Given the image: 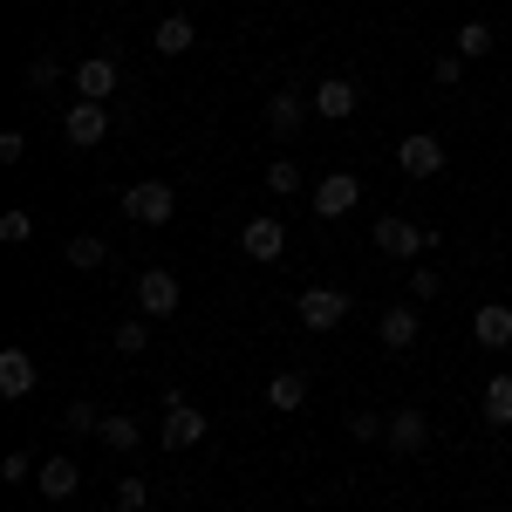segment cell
Here are the masks:
<instances>
[{
  "instance_id": "obj_34",
  "label": "cell",
  "mask_w": 512,
  "mask_h": 512,
  "mask_svg": "<svg viewBox=\"0 0 512 512\" xmlns=\"http://www.w3.org/2000/svg\"><path fill=\"white\" fill-rule=\"evenodd\" d=\"M28 158V137L21 130H0V164H21Z\"/></svg>"
},
{
  "instance_id": "obj_15",
  "label": "cell",
  "mask_w": 512,
  "mask_h": 512,
  "mask_svg": "<svg viewBox=\"0 0 512 512\" xmlns=\"http://www.w3.org/2000/svg\"><path fill=\"white\" fill-rule=\"evenodd\" d=\"M158 437L171 444V451H192L198 437H205V410H198V403H178V410H164Z\"/></svg>"
},
{
  "instance_id": "obj_20",
  "label": "cell",
  "mask_w": 512,
  "mask_h": 512,
  "mask_svg": "<svg viewBox=\"0 0 512 512\" xmlns=\"http://www.w3.org/2000/svg\"><path fill=\"white\" fill-rule=\"evenodd\" d=\"M267 403H274L280 417H294V410L308 403V376H301V369H280L274 383H267Z\"/></svg>"
},
{
  "instance_id": "obj_24",
  "label": "cell",
  "mask_w": 512,
  "mask_h": 512,
  "mask_svg": "<svg viewBox=\"0 0 512 512\" xmlns=\"http://www.w3.org/2000/svg\"><path fill=\"white\" fill-rule=\"evenodd\" d=\"M267 192H274V198H294V192H301V164H294V158H274V164H267Z\"/></svg>"
},
{
  "instance_id": "obj_21",
  "label": "cell",
  "mask_w": 512,
  "mask_h": 512,
  "mask_svg": "<svg viewBox=\"0 0 512 512\" xmlns=\"http://www.w3.org/2000/svg\"><path fill=\"white\" fill-rule=\"evenodd\" d=\"M96 437H103V444H110L117 458H130V451L144 444V424H137V417H123V410H117V417H103V431H96Z\"/></svg>"
},
{
  "instance_id": "obj_9",
  "label": "cell",
  "mask_w": 512,
  "mask_h": 512,
  "mask_svg": "<svg viewBox=\"0 0 512 512\" xmlns=\"http://www.w3.org/2000/svg\"><path fill=\"white\" fill-rule=\"evenodd\" d=\"M396 171H403V178H437V171H444V144H437L431 130L403 137V144H396Z\"/></svg>"
},
{
  "instance_id": "obj_4",
  "label": "cell",
  "mask_w": 512,
  "mask_h": 512,
  "mask_svg": "<svg viewBox=\"0 0 512 512\" xmlns=\"http://www.w3.org/2000/svg\"><path fill=\"white\" fill-rule=\"evenodd\" d=\"M62 137H69L76 151H96V144L110 137V110H103V103H89V96H76V103H69V117H62Z\"/></svg>"
},
{
  "instance_id": "obj_27",
  "label": "cell",
  "mask_w": 512,
  "mask_h": 512,
  "mask_svg": "<svg viewBox=\"0 0 512 512\" xmlns=\"http://www.w3.org/2000/svg\"><path fill=\"white\" fill-rule=\"evenodd\" d=\"M21 82H28V89H55V82H62V62H55V55H35V62H28V69H21Z\"/></svg>"
},
{
  "instance_id": "obj_3",
  "label": "cell",
  "mask_w": 512,
  "mask_h": 512,
  "mask_svg": "<svg viewBox=\"0 0 512 512\" xmlns=\"http://www.w3.org/2000/svg\"><path fill=\"white\" fill-rule=\"evenodd\" d=\"M239 253H246V260H260V267H274L280 253H287V226H280L274 212L246 219V226H239Z\"/></svg>"
},
{
  "instance_id": "obj_19",
  "label": "cell",
  "mask_w": 512,
  "mask_h": 512,
  "mask_svg": "<svg viewBox=\"0 0 512 512\" xmlns=\"http://www.w3.org/2000/svg\"><path fill=\"white\" fill-rule=\"evenodd\" d=\"M76 485H82L76 458H41V499H76Z\"/></svg>"
},
{
  "instance_id": "obj_23",
  "label": "cell",
  "mask_w": 512,
  "mask_h": 512,
  "mask_svg": "<svg viewBox=\"0 0 512 512\" xmlns=\"http://www.w3.org/2000/svg\"><path fill=\"white\" fill-rule=\"evenodd\" d=\"M28 239H35V212L7 205V212H0V246H28Z\"/></svg>"
},
{
  "instance_id": "obj_14",
  "label": "cell",
  "mask_w": 512,
  "mask_h": 512,
  "mask_svg": "<svg viewBox=\"0 0 512 512\" xmlns=\"http://www.w3.org/2000/svg\"><path fill=\"white\" fill-rule=\"evenodd\" d=\"M117 82H123L117 55H89V62L76 69V96H89V103H103V96H117Z\"/></svg>"
},
{
  "instance_id": "obj_18",
  "label": "cell",
  "mask_w": 512,
  "mask_h": 512,
  "mask_svg": "<svg viewBox=\"0 0 512 512\" xmlns=\"http://www.w3.org/2000/svg\"><path fill=\"white\" fill-rule=\"evenodd\" d=\"M192 41H198L192 14H164L158 28H151V48H158V55H185V48H192Z\"/></svg>"
},
{
  "instance_id": "obj_30",
  "label": "cell",
  "mask_w": 512,
  "mask_h": 512,
  "mask_svg": "<svg viewBox=\"0 0 512 512\" xmlns=\"http://www.w3.org/2000/svg\"><path fill=\"white\" fill-rule=\"evenodd\" d=\"M444 294V280H437V267H410V301L424 308V301H437Z\"/></svg>"
},
{
  "instance_id": "obj_8",
  "label": "cell",
  "mask_w": 512,
  "mask_h": 512,
  "mask_svg": "<svg viewBox=\"0 0 512 512\" xmlns=\"http://www.w3.org/2000/svg\"><path fill=\"white\" fill-rule=\"evenodd\" d=\"M308 117H315L308 89H274V96H267V130H274V137H301Z\"/></svg>"
},
{
  "instance_id": "obj_32",
  "label": "cell",
  "mask_w": 512,
  "mask_h": 512,
  "mask_svg": "<svg viewBox=\"0 0 512 512\" xmlns=\"http://www.w3.org/2000/svg\"><path fill=\"white\" fill-rule=\"evenodd\" d=\"M431 82H437V89H458V82H465V55H437Z\"/></svg>"
},
{
  "instance_id": "obj_22",
  "label": "cell",
  "mask_w": 512,
  "mask_h": 512,
  "mask_svg": "<svg viewBox=\"0 0 512 512\" xmlns=\"http://www.w3.org/2000/svg\"><path fill=\"white\" fill-rule=\"evenodd\" d=\"M103 260H110V246H103L96 233H76V239H69V267H76V274H96Z\"/></svg>"
},
{
  "instance_id": "obj_11",
  "label": "cell",
  "mask_w": 512,
  "mask_h": 512,
  "mask_svg": "<svg viewBox=\"0 0 512 512\" xmlns=\"http://www.w3.org/2000/svg\"><path fill=\"white\" fill-rule=\"evenodd\" d=\"M315 117H328V123H342V117H355V103H362V89H355L349 76H321L315 82Z\"/></svg>"
},
{
  "instance_id": "obj_17",
  "label": "cell",
  "mask_w": 512,
  "mask_h": 512,
  "mask_svg": "<svg viewBox=\"0 0 512 512\" xmlns=\"http://www.w3.org/2000/svg\"><path fill=\"white\" fill-rule=\"evenodd\" d=\"M478 417H485L492 431H506V424H512V376H506V369L485 383V396H478Z\"/></svg>"
},
{
  "instance_id": "obj_7",
  "label": "cell",
  "mask_w": 512,
  "mask_h": 512,
  "mask_svg": "<svg viewBox=\"0 0 512 512\" xmlns=\"http://www.w3.org/2000/svg\"><path fill=\"white\" fill-rule=\"evenodd\" d=\"M355 205H362V178H355V171H328V178L315 185V212L321 219H349Z\"/></svg>"
},
{
  "instance_id": "obj_12",
  "label": "cell",
  "mask_w": 512,
  "mask_h": 512,
  "mask_svg": "<svg viewBox=\"0 0 512 512\" xmlns=\"http://www.w3.org/2000/svg\"><path fill=\"white\" fill-rule=\"evenodd\" d=\"M472 342H478V349H492V355L512 349V308H506V301H485V308L472 315Z\"/></svg>"
},
{
  "instance_id": "obj_29",
  "label": "cell",
  "mask_w": 512,
  "mask_h": 512,
  "mask_svg": "<svg viewBox=\"0 0 512 512\" xmlns=\"http://www.w3.org/2000/svg\"><path fill=\"white\" fill-rule=\"evenodd\" d=\"M110 342H117V355H144V349H151V328H144V321H123Z\"/></svg>"
},
{
  "instance_id": "obj_13",
  "label": "cell",
  "mask_w": 512,
  "mask_h": 512,
  "mask_svg": "<svg viewBox=\"0 0 512 512\" xmlns=\"http://www.w3.org/2000/svg\"><path fill=\"white\" fill-rule=\"evenodd\" d=\"M35 383H41L35 355H28V349H0V396H7V403H21Z\"/></svg>"
},
{
  "instance_id": "obj_31",
  "label": "cell",
  "mask_w": 512,
  "mask_h": 512,
  "mask_svg": "<svg viewBox=\"0 0 512 512\" xmlns=\"http://www.w3.org/2000/svg\"><path fill=\"white\" fill-rule=\"evenodd\" d=\"M62 431L89 437V431H103V417H96V410H89V403H69V410H62Z\"/></svg>"
},
{
  "instance_id": "obj_5",
  "label": "cell",
  "mask_w": 512,
  "mask_h": 512,
  "mask_svg": "<svg viewBox=\"0 0 512 512\" xmlns=\"http://www.w3.org/2000/svg\"><path fill=\"white\" fill-rule=\"evenodd\" d=\"M178 301H185V287H178V274H164V267H144V274H137V308H144L151 321L178 315Z\"/></svg>"
},
{
  "instance_id": "obj_16",
  "label": "cell",
  "mask_w": 512,
  "mask_h": 512,
  "mask_svg": "<svg viewBox=\"0 0 512 512\" xmlns=\"http://www.w3.org/2000/svg\"><path fill=\"white\" fill-rule=\"evenodd\" d=\"M390 451H403V458H417L424 444H431V424H424V410H396L390 417V437H383Z\"/></svg>"
},
{
  "instance_id": "obj_26",
  "label": "cell",
  "mask_w": 512,
  "mask_h": 512,
  "mask_svg": "<svg viewBox=\"0 0 512 512\" xmlns=\"http://www.w3.org/2000/svg\"><path fill=\"white\" fill-rule=\"evenodd\" d=\"M349 437H355V444H383V437H390V417H376V410H355V417H349Z\"/></svg>"
},
{
  "instance_id": "obj_25",
  "label": "cell",
  "mask_w": 512,
  "mask_h": 512,
  "mask_svg": "<svg viewBox=\"0 0 512 512\" xmlns=\"http://www.w3.org/2000/svg\"><path fill=\"white\" fill-rule=\"evenodd\" d=\"M458 55H465V62H478V55H492V28H485V21H465V28H458Z\"/></svg>"
},
{
  "instance_id": "obj_6",
  "label": "cell",
  "mask_w": 512,
  "mask_h": 512,
  "mask_svg": "<svg viewBox=\"0 0 512 512\" xmlns=\"http://www.w3.org/2000/svg\"><path fill=\"white\" fill-rule=\"evenodd\" d=\"M301 321H308L315 335H335V328L349 321V294H342V287H308V294H301Z\"/></svg>"
},
{
  "instance_id": "obj_33",
  "label": "cell",
  "mask_w": 512,
  "mask_h": 512,
  "mask_svg": "<svg viewBox=\"0 0 512 512\" xmlns=\"http://www.w3.org/2000/svg\"><path fill=\"white\" fill-rule=\"evenodd\" d=\"M0 478H7V485H28V478H35V458H28V451H7V458H0Z\"/></svg>"
},
{
  "instance_id": "obj_10",
  "label": "cell",
  "mask_w": 512,
  "mask_h": 512,
  "mask_svg": "<svg viewBox=\"0 0 512 512\" xmlns=\"http://www.w3.org/2000/svg\"><path fill=\"white\" fill-rule=\"evenodd\" d=\"M376 335H383V349H410V342H417V335H424V315H417V301H396V308H383V315H376Z\"/></svg>"
},
{
  "instance_id": "obj_28",
  "label": "cell",
  "mask_w": 512,
  "mask_h": 512,
  "mask_svg": "<svg viewBox=\"0 0 512 512\" xmlns=\"http://www.w3.org/2000/svg\"><path fill=\"white\" fill-rule=\"evenodd\" d=\"M151 506V478H117V512H144Z\"/></svg>"
},
{
  "instance_id": "obj_2",
  "label": "cell",
  "mask_w": 512,
  "mask_h": 512,
  "mask_svg": "<svg viewBox=\"0 0 512 512\" xmlns=\"http://www.w3.org/2000/svg\"><path fill=\"white\" fill-rule=\"evenodd\" d=\"M123 219H130V226H171V219H178V192H171L164 178H144V185L123 192Z\"/></svg>"
},
{
  "instance_id": "obj_1",
  "label": "cell",
  "mask_w": 512,
  "mask_h": 512,
  "mask_svg": "<svg viewBox=\"0 0 512 512\" xmlns=\"http://www.w3.org/2000/svg\"><path fill=\"white\" fill-rule=\"evenodd\" d=\"M437 226H410L403 212H383L376 219V253H390V260H424V253H437Z\"/></svg>"
}]
</instances>
